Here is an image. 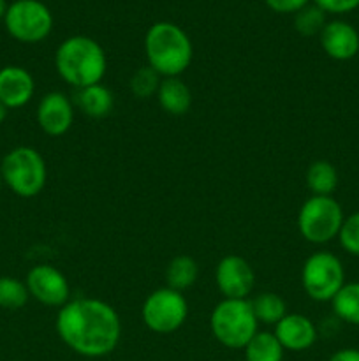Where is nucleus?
Returning a JSON list of instances; mask_svg holds the SVG:
<instances>
[{
    "label": "nucleus",
    "mask_w": 359,
    "mask_h": 361,
    "mask_svg": "<svg viewBox=\"0 0 359 361\" xmlns=\"http://www.w3.org/2000/svg\"><path fill=\"white\" fill-rule=\"evenodd\" d=\"M0 176L16 196L28 200L44 189L48 168L42 155L35 148L16 147L4 155Z\"/></svg>",
    "instance_id": "nucleus-5"
},
{
    "label": "nucleus",
    "mask_w": 359,
    "mask_h": 361,
    "mask_svg": "<svg viewBox=\"0 0 359 361\" xmlns=\"http://www.w3.org/2000/svg\"><path fill=\"white\" fill-rule=\"evenodd\" d=\"M327 361H359V349H354V348L340 349V351L333 353Z\"/></svg>",
    "instance_id": "nucleus-29"
},
{
    "label": "nucleus",
    "mask_w": 359,
    "mask_h": 361,
    "mask_svg": "<svg viewBox=\"0 0 359 361\" xmlns=\"http://www.w3.org/2000/svg\"><path fill=\"white\" fill-rule=\"evenodd\" d=\"M215 284L224 298L248 300L256 284L252 264L236 254L224 256L215 268Z\"/></svg>",
    "instance_id": "nucleus-11"
},
{
    "label": "nucleus",
    "mask_w": 359,
    "mask_h": 361,
    "mask_svg": "<svg viewBox=\"0 0 359 361\" xmlns=\"http://www.w3.org/2000/svg\"><path fill=\"white\" fill-rule=\"evenodd\" d=\"M319 37L324 53L338 62H347L359 53V32L348 21H327Z\"/></svg>",
    "instance_id": "nucleus-13"
},
{
    "label": "nucleus",
    "mask_w": 359,
    "mask_h": 361,
    "mask_svg": "<svg viewBox=\"0 0 359 361\" xmlns=\"http://www.w3.org/2000/svg\"><path fill=\"white\" fill-rule=\"evenodd\" d=\"M144 55L148 66L162 78H180L194 59L189 34L171 21H157L144 35Z\"/></svg>",
    "instance_id": "nucleus-3"
},
{
    "label": "nucleus",
    "mask_w": 359,
    "mask_h": 361,
    "mask_svg": "<svg viewBox=\"0 0 359 361\" xmlns=\"http://www.w3.org/2000/svg\"><path fill=\"white\" fill-rule=\"evenodd\" d=\"M141 317L144 326L153 334H175L189 317V303L182 293L165 286L146 296L141 309Z\"/></svg>",
    "instance_id": "nucleus-9"
},
{
    "label": "nucleus",
    "mask_w": 359,
    "mask_h": 361,
    "mask_svg": "<svg viewBox=\"0 0 359 361\" xmlns=\"http://www.w3.org/2000/svg\"><path fill=\"white\" fill-rule=\"evenodd\" d=\"M331 305L338 319L359 326V282H348V284L345 282Z\"/></svg>",
    "instance_id": "nucleus-21"
},
{
    "label": "nucleus",
    "mask_w": 359,
    "mask_h": 361,
    "mask_svg": "<svg viewBox=\"0 0 359 361\" xmlns=\"http://www.w3.org/2000/svg\"><path fill=\"white\" fill-rule=\"evenodd\" d=\"M7 113H9V108H7V106H4L2 102H0V123H2L4 120L7 118Z\"/></svg>",
    "instance_id": "nucleus-30"
},
{
    "label": "nucleus",
    "mask_w": 359,
    "mask_h": 361,
    "mask_svg": "<svg viewBox=\"0 0 359 361\" xmlns=\"http://www.w3.org/2000/svg\"><path fill=\"white\" fill-rule=\"evenodd\" d=\"M28 289L23 281L16 277H0V307L7 310H20L27 305Z\"/></svg>",
    "instance_id": "nucleus-23"
},
{
    "label": "nucleus",
    "mask_w": 359,
    "mask_h": 361,
    "mask_svg": "<svg viewBox=\"0 0 359 361\" xmlns=\"http://www.w3.org/2000/svg\"><path fill=\"white\" fill-rule=\"evenodd\" d=\"M157 101L168 115L183 116L192 108L194 97L189 85L180 78H162L157 92Z\"/></svg>",
    "instance_id": "nucleus-16"
},
{
    "label": "nucleus",
    "mask_w": 359,
    "mask_h": 361,
    "mask_svg": "<svg viewBox=\"0 0 359 361\" xmlns=\"http://www.w3.org/2000/svg\"><path fill=\"white\" fill-rule=\"evenodd\" d=\"M344 221V208L333 196H310L299 208L298 231L308 243L324 245L338 238Z\"/></svg>",
    "instance_id": "nucleus-6"
},
{
    "label": "nucleus",
    "mask_w": 359,
    "mask_h": 361,
    "mask_svg": "<svg viewBox=\"0 0 359 361\" xmlns=\"http://www.w3.org/2000/svg\"><path fill=\"white\" fill-rule=\"evenodd\" d=\"M326 13L320 11L317 6H310V4L306 7H303L299 13H296L294 16V28L303 37L319 35L322 32V28L326 27Z\"/></svg>",
    "instance_id": "nucleus-25"
},
{
    "label": "nucleus",
    "mask_w": 359,
    "mask_h": 361,
    "mask_svg": "<svg viewBox=\"0 0 359 361\" xmlns=\"http://www.w3.org/2000/svg\"><path fill=\"white\" fill-rule=\"evenodd\" d=\"M2 185H4V180H2V176H0V189H2Z\"/></svg>",
    "instance_id": "nucleus-32"
},
{
    "label": "nucleus",
    "mask_w": 359,
    "mask_h": 361,
    "mask_svg": "<svg viewBox=\"0 0 359 361\" xmlns=\"http://www.w3.org/2000/svg\"><path fill=\"white\" fill-rule=\"evenodd\" d=\"M7 32L23 44H37L53 30V14L41 0H16L4 16Z\"/></svg>",
    "instance_id": "nucleus-8"
},
{
    "label": "nucleus",
    "mask_w": 359,
    "mask_h": 361,
    "mask_svg": "<svg viewBox=\"0 0 359 361\" xmlns=\"http://www.w3.org/2000/svg\"><path fill=\"white\" fill-rule=\"evenodd\" d=\"M197 275H199V267H197L196 259L187 256V254H180V256L172 257V259L169 261L168 268H165L168 288L180 293L192 288L197 281Z\"/></svg>",
    "instance_id": "nucleus-18"
},
{
    "label": "nucleus",
    "mask_w": 359,
    "mask_h": 361,
    "mask_svg": "<svg viewBox=\"0 0 359 361\" xmlns=\"http://www.w3.org/2000/svg\"><path fill=\"white\" fill-rule=\"evenodd\" d=\"M28 295L46 307L65 305L70 300V286L65 275L51 264H37L25 279Z\"/></svg>",
    "instance_id": "nucleus-10"
},
{
    "label": "nucleus",
    "mask_w": 359,
    "mask_h": 361,
    "mask_svg": "<svg viewBox=\"0 0 359 361\" xmlns=\"http://www.w3.org/2000/svg\"><path fill=\"white\" fill-rule=\"evenodd\" d=\"M245 361H282L284 348L271 331H257L245 345Z\"/></svg>",
    "instance_id": "nucleus-20"
},
{
    "label": "nucleus",
    "mask_w": 359,
    "mask_h": 361,
    "mask_svg": "<svg viewBox=\"0 0 359 361\" xmlns=\"http://www.w3.org/2000/svg\"><path fill=\"white\" fill-rule=\"evenodd\" d=\"M271 11L278 14H296L308 6L310 0H264Z\"/></svg>",
    "instance_id": "nucleus-28"
},
{
    "label": "nucleus",
    "mask_w": 359,
    "mask_h": 361,
    "mask_svg": "<svg viewBox=\"0 0 359 361\" xmlns=\"http://www.w3.org/2000/svg\"><path fill=\"white\" fill-rule=\"evenodd\" d=\"M273 334L282 344L284 351H306L317 341L315 324L310 317L303 316V314H285L275 324Z\"/></svg>",
    "instance_id": "nucleus-14"
},
{
    "label": "nucleus",
    "mask_w": 359,
    "mask_h": 361,
    "mask_svg": "<svg viewBox=\"0 0 359 361\" xmlns=\"http://www.w3.org/2000/svg\"><path fill=\"white\" fill-rule=\"evenodd\" d=\"M7 2L6 0H0V20H4V16H6V13H7Z\"/></svg>",
    "instance_id": "nucleus-31"
},
{
    "label": "nucleus",
    "mask_w": 359,
    "mask_h": 361,
    "mask_svg": "<svg viewBox=\"0 0 359 361\" xmlns=\"http://www.w3.org/2000/svg\"><path fill=\"white\" fill-rule=\"evenodd\" d=\"M338 242L345 252L359 257V212L345 217L340 233H338Z\"/></svg>",
    "instance_id": "nucleus-26"
},
{
    "label": "nucleus",
    "mask_w": 359,
    "mask_h": 361,
    "mask_svg": "<svg viewBox=\"0 0 359 361\" xmlns=\"http://www.w3.org/2000/svg\"><path fill=\"white\" fill-rule=\"evenodd\" d=\"M162 76L157 71L151 69L150 66L139 67L132 74L129 81L130 92L136 99H150L151 95H157L158 87H160Z\"/></svg>",
    "instance_id": "nucleus-24"
},
{
    "label": "nucleus",
    "mask_w": 359,
    "mask_h": 361,
    "mask_svg": "<svg viewBox=\"0 0 359 361\" xmlns=\"http://www.w3.org/2000/svg\"><path fill=\"white\" fill-rule=\"evenodd\" d=\"M35 81L25 67L6 66L0 69V102L9 109L23 108L32 101Z\"/></svg>",
    "instance_id": "nucleus-15"
},
{
    "label": "nucleus",
    "mask_w": 359,
    "mask_h": 361,
    "mask_svg": "<svg viewBox=\"0 0 359 361\" xmlns=\"http://www.w3.org/2000/svg\"><path fill=\"white\" fill-rule=\"evenodd\" d=\"M210 328L215 341L227 349H245L259 331L250 300L224 298L215 305L210 316Z\"/></svg>",
    "instance_id": "nucleus-4"
},
{
    "label": "nucleus",
    "mask_w": 359,
    "mask_h": 361,
    "mask_svg": "<svg viewBox=\"0 0 359 361\" xmlns=\"http://www.w3.org/2000/svg\"><path fill=\"white\" fill-rule=\"evenodd\" d=\"M74 104L81 109L90 118H104L113 111L115 97L113 92L106 85L95 83L90 87H84L76 90L74 95Z\"/></svg>",
    "instance_id": "nucleus-17"
},
{
    "label": "nucleus",
    "mask_w": 359,
    "mask_h": 361,
    "mask_svg": "<svg viewBox=\"0 0 359 361\" xmlns=\"http://www.w3.org/2000/svg\"><path fill=\"white\" fill-rule=\"evenodd\" d=\"M35 118L44 134L51 137L63 136L74 122L73 101L63 92H48L39 102Z\"/></svg>",
    "instance_id": "nucleus-12"
},
{
    "label": "nucleus",
    "mask_w": 359,
    "mask_h": 361,
    "mask_svg": "<svg viewBox=\"0 0 359 361\" xmlns=\"http://www.w3.org/2000/svg\"><path fill=\"white\" fill-rule=\"evenodd\" d=\"M306 187L313 196H331L338 187V171L331 162L315 161L306 169Z\"/></svg>",
    "instance_id": "nucleus-19"
},
{
    "label": "nucleus",
    "mask_w": 359,
    "mask_h": 361,
    "mask_svg": "<svg viewBox=\"0 0 359 361\" xmlns=\"http://www.w3.org/2000/svg\"><path fill=\"white\" fill-rule=\"evenodd\" d=\"M313 6L326 14H347L359 7V0H313Z\"/></svg>",
    "instance_id": "nucleus-27"
},
{
    "label": "nucleus",
    "mask_w": 359,
    "mask_h": 361,
    "mask_svg": "<svg viewBox=\"0 0 359 361\" xmlns=\"http://www.w3.org/2000/svg\"><path fill=\"white\" fill-rule=\"evenodd\" d=\"M301 286L313 302H333L345 286V270L340 257L327 250L306 257L301 268Z\"/></svg>",
    "instance_id": "nucleus-7"
},
{
    "label": "nucleus",
    "mask_w": 359,
    "mask_h": 361,
    "mask_svg": "<svg viewBox=\"0 0 359 361\" xmlns=\"http://www.w3.org/2000/svg\"><path fill=\"white\" fill-rule=\"evenodd\" d=\"M250 305H252L257 323L273 324L275 326L287 314L285 302L275 293H260L250 302Z\"/></svg>",
    "instance_id": "nucleus-22"
},
{
    "label": "nucleus",
    "mask_w": 359,
    "mask_h": 361,
    "mask_svg": "<svg viewBox=\"0 0 359 361\" xmlns=\"http://www.w3.org/2000/svg\"><path fill=\"white\" fill-rule=\"evenodd\" d=\"M60 341L84 358L111 355L122 338V319L115 307L97 298L69 300L56 314Z\"/></svg>",
    "instance_id": "nucleus-1"
},
{
    "label": "nucleus",
    "mask_w": 359,
    "mask_h": 361,
    "mask_svg": "<svg viewBox=\"0 0 359 361\" xmlns=\"http://www.w3.org/2000/svg\"><path fill=\"white\" fill-rule=\"evenodd\" d=\"M58 76L76 90L101 83L108 71L104 48L88 35H73L60 42L55 53Z\"/></svg>",
    "instance_id": "nucleus-2"
}]
</instances>
